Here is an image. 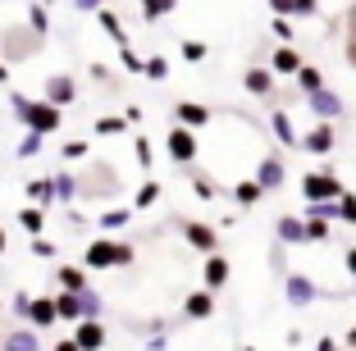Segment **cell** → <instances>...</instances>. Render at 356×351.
<instances>
[{
	"label": "cell",
	"mask_w": 356,
	"mask_h": 351,
	"mask_svg": "<svg viewBox=\"0 0 356 351\" xmlns=\"http://www.w3.org/2000/svg\"><path fill=\"white\" fill-rule=\"evenodd\" d=\"M14 110H19V119L28 124V133H55L60 128V105L51 101H28V96H14Z\"/></svg>",
	"instance_id": "6da1fadb"
},
{
	"label": "cell",
	"mask_w": 356,
	"mask_h": 351,
	"mask_svg": "<svg viewBox=\"0 0 356 351\" xmlns=\"http://www.w3.org/2000/svg\"><path fill=\"white\" fill-rule=\"evenodd\" d=\"M87 265L92 269L133 265V247H124V242H92V247H87Z\"/></svg>",
	"instance_id": "7a4b0ae2"
},
{
	"label": "cell",
	"mask_w": 356,
	"mask_h": 351,
	"mask_svg": "<svg viewBox=\"0 0 356 351\" xmlns=\"http://www.w3.org/2000/svg\"><path fill=\"white\" fill-rule=\"evenodd\" d=\"M74 342H78V351H101L105 347V324L101 320H78L74 324Z\"/></svg>",
	"instance_id": "3957f363"
},
{
	"label": "cell",
	"mask_w": 356,
	"mask_h": 351,
	"mask_svg": "<svg viewBox=\"0 0 356 351\" xmlns=\"http://www.w3.org/2000/svg\"><path fill=\"white\" fill-rule=\"evenodd\" d=\"M28 324L32 329H55L60 315H55V297H32L28 301Z\"/></svg>",
	"instance_id": "277c9868"
},
{
	"label": "cell",
	"mask_w": 356,
	"mask_h": 351,
	"mask_svg": "<svg viewBox=\"0 0 356 351\" xmlns=\"http://www.w3.org/2000/svg\"><path fill=\"white\" fill-rule=\"evenodd\" d=\"M0 351H42V338H37V329H14L0 338Z\"/></svg>",
	"instance_id": "5b68a950"
},
{
	"label": "cell",
	"mask_w": 356,
	"mask_h": 351,
	"mask_svg": "<svg viewBox=\"0 0 356 351\" xmlns=\"http://www.w3.org/2000/svg\"><path fill=\"white\" fill-rule=\"evenodd\" d=\"M46 101H51V105H69V101H74V83H69V78H51Z\"/></svg>",
	"instance_id": "8992f818"
},
{
	"label": "cell",
	"mask_w": 356,
	"mask_h": 351,
	"mask_svg": "<svg viewBox=\"0 0 356 351\" xmlns=\"http://www.w3.org/2000/svg\"><path fill=\"white\" fill-rule=\"evenodd\" d=\"M169 151H174V160H192V155H197V142H192L188 133H169Z\"/></svg>",
	"instance_id": "52a82bcc"
},
{
	"label": "cell",
	"mask_w": 356,
	"mask_h": 351,
	"mask_svg": "<svg viewBox=\"0 0 356 351\" xmlns=\"http://www.w3.org/2000/svg\"><path fill=\"white\" fill-rule=\"evenodd\" d=\"M60 288L64 292H83L87 288V274H83V269H60Z\"/></svg>",
	"instance_id": "ba28073f"
},
{
	"label": "cell",
	"mask_w": 356,
	"mask_h": 351,
	"mask_svg": "<svg viewBox=\"0 0 356 351\" xmlns=\"http://www.w3.org/2000/svg\"><path fill=\"white\" fill-rule=\"evenodd\" d=\"M338 183L334 178H306V197H334Z\"/></svg>",
	"instance_id": "9c48e42d"
},
{
	"label": "cell",
	"mask_w": 356,
	"mask_h": 351,
	"mask_svg": "<svg viewBox=\"0 0 356 351\" xmlns=\"http://www.w3.org/2000/svg\"><path fill=\"white\" fill-rule=\"evenodd\" d=\"M51 197H55V187L46 183V178H37V183H28V201H37V206H46Z\"/></svg>",
	"instance_id": "30bf717a"
},
{
	"label": "cell",
	"mask_w": 356,
	"mask_h": 351,
	"mask_svg": "<svg viewBox=\"0 0 356 351\" xmlns=\"http://www.w3.org/2000/svg\"><path fill=\"white\" fill-rule=\"evenodd\" d=\"M178 119H183V124H192V128H197V124H206L210 114L201 110V105H178Z\"/></svg>",
	"instance_id": "8fae6325"
},
{
	"label": "cell",
	"mask_w": 356,
	"mask_h": 351,
	"mask_svg": "<svg viewBox=\"0 0 356 351\" xmlns=\"http://www.w3.org/2000/svg\"><path fill=\"white\" fill-rule=\"evenodd\" d=\"M19 224L28 228L32 238H37V233H42V224H46V219H42V206H37V210H23V215H19Z\"/></svg>",
	"instance_id": "7c38bea8"
},
{
	"label": "cell",
	"mask_w": 356,
	"mask_h": 351,
	"mask_svg": "<svg viewBox=\"0 0 356 351\" xmlns=\"http://www.w3.org/2000/svg\"><path fill=\"white\" fill-rule=\"evenodd\" d=\"M215 310V301L206 297V292H197V297H188V315H210Z\"/></svg>",
	"instance_id": "4fadbf2b"
},
{
	"label": "cell",
	"mask_w": 356,
	"mask_h": 351,
	"mask_svg": "<svg viewBox=\"0 0 356 351\" xmlns=\"http://www.w3.org/2000/svg\"><path fill=\"white\" fill-rule=\"evenodd\" d=\"M206 279L210 283H224V279H229V265H224V260H210V265H206Z\"/></svg>",
	"instance_id": "5bb4252c"
},
{
	"label": "cell",
	"mask_w": 356,
	"mask_h": 351,
	"mask_svg": "<svg viewBox=\"0 0 356 351\" xmlns=\"http://www.w3.org/2000/svg\"><path fill=\"white\" fill-rule=\"evenodd\" d=\"M188 242L192 247H210L215 238H210V228H188Z\"/></svg>",
	"instance_id": "9a60e30c"
},
{
	"label": "cell",
	"mask_w": 356,
	"mask_h": 351,
	"mask_svg": "<svg viewBox=\"0 0 356 351\" xmlns=\"http://www.w3.org/2000/svg\"><path fill=\"white\" fill-rule=\"evenodd\" d=\"M37 151H42V133H28L23 146H19V155H37Z\"/></svg>",
	"instance_id": "2e32d148"
},
{
	"label": "cell",
	"mask_w": 356,
	"mask_h": 351,
	"mask_svg": "<svg viewBox=\"0 0 356 351\" xmlns=\"http://www.w3.org/2000/svg\"><path fill=\"white\" fill-rule=\"evenodd\" d=\"M96 133H105V137H110V133H124V119H101V124H96Z\"/></svg>",
	"instance_id": "e0dca14e"
},
{
	"label": "cell",
	"mask_w": 356,
	"mask_h": 351,
	"mask_svg": "<svg viewBox=\"0 0 356 351\" xmlns=\"http://www.w3.org/2000/svg\"><path fill=\"white\" fill-rule=\"evenodd\" d=\"M83 155H87V142H69L64 146V160H83Z\"/></svg>",
	"instance_id": "ac0fdd59"
},
{
	"label": "cell",
	"mask_w": 356,
	"mask_h": 351,
	"mask_svg": "<svg viewBox=\"0 0 356 351\" xmlns=\"http://www.w3.org/2000/svg\"><path fill=\"white\" fill-rule=\"evenodd\" d=\"M156 192H160V187H156V183H147L142 192H137V206H151V201H156Z\"/></svg>",
	"instance_id": "d6986e66"
},
{
	"label": "cell",
	"mask_w": 356,
	"mask_h": 351,
	"mask_svg": "<svg viewBox=\"0 0 356 351\" xmlns=\"http://www.w3.org/2000/svg\"><path fill=\"white\" fill-rule=\"evenodd\" d=\"M28 301H32V297H23V292H19V297H14V306H10V310H14V315H19V320H28Z\"/></svg>",
	"instance_id": "ffe728a7"
},
{
	"label": "cell",
	"mask_w": 356,
	"mask_h": 351,
	"mask_svg": "<svg viewBox=\"0 0 356 351\" xmlns=\"http://www.w3.org/2000/svg\"><path fill=\"white\" fill-rule=\"evenodd\" d=\"M51 351H78V342H74V338H60V342H55Z\"/></svg>",
	"instance_id": "44dd1931"
},
{
	"label": "cell",
	"mask_w": 356,
	"mask_h": 351,
	"mask_svg": "<svg viewBox=\"0 0 356 351\" xmlns=\"http://www.w3.org/2000/svg\"><path fill=\"white\" fill-rule=\"evenodd\" d=\"M0 83H10V64H0Z\"/></svg>",
	"instance_id": "7402d4cb"
},
{
	"label": "cell",
	"mask_w": 356,
	"mask_h": 351,
	"mask_svg": "<svg viewBox=\"0 0 356 351\" xmlns=\"http://www.w3.org/2000/svg\"><path fill=\"white\" fill-rule=\"evenodd\" d=\"M347 260H352V274H356V251H352V256H347Z\"/></svg>",
	"instance_id": "603a6c76"
},
{
	"label": "cell",
	"mask_w": 356,
	"mask_h": 351,
	"mask_svg": "<svg viewBox=\"0 0 356 351\" xmlns=\"http://www.w3.org/2000/svg\"><path fill=\"white\" fill-rule=\"evenodd\" d=\"M0 256H5V233H0Z\"/></svg>",
	"instance_id": "cb8c5ba5"
},
{
	"label": "cell",
	"mask_w": 356,
	"mask_h": 351,
	"mask_svg": "<svg viewBox=\"0 0 356 351\" xmlns=\"http://www.w3.org/2000/svg\"><path fill=\"white\" fill-rule=\"evenodd\" d=\"M347 342H356V329H352V338H347Z\"/></svg>",
	"instance_id": "d4e9b609"
},
{
	"label": "cell",
	"mask_w": 356,
	"mask_h": 351,
	"mask_svg": "<svg viewBox=\"0 0 356 351\" xmlns=\"http://www.w3.org/2000/svg\"><path fill=\"white\" fill-rule=\"evenodd\" d=\"M0 310H5V301H0Z\"/></svg>",
	"instance_id": "484cf974"
}]
</instances>
